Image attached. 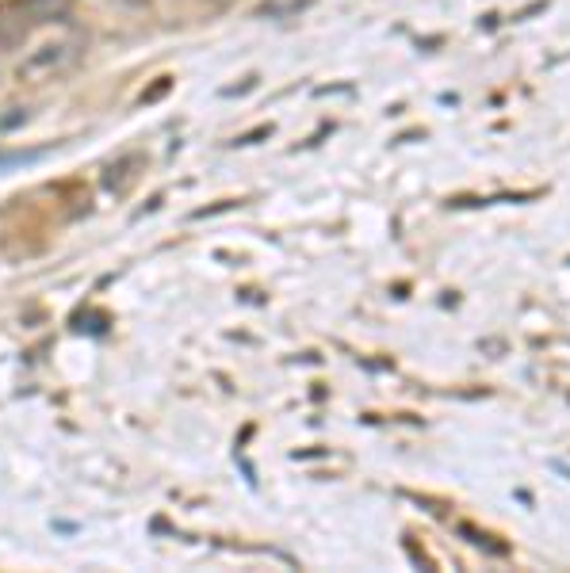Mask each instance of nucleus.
<instances>
[{"label": "nucleus", "instance_id": "nucleus-2", "mask_svg": "<svg viewBox=\"0 0 570 573\" xmlns=\"http://www.w3.org/2000/svg\"><path fill=\"white\" fill-rule=\"evenodd\" d=\"M314 0H257V8H253V16L257 20H295V16H303Z\"/></svg>", "mask_w": 570, "mask_h": 573}, {"label": "nucleus", "instance_id": "nucleus-3", "mask_svg": "<svg viewBox=\"0 0 570 573\" xmlns=\"http://www.w3.org/2000/svg\"><path fill=\"white\" fill-rule=\"evenodd\" d=\"M35 157H39V153H12V157L4 153V157H0V165H27V161H35Z\"/></svg>", "mask_w": 570, "mask_h": 573}, {"label": "nucleus", "instance_id": "nucleus-1", "mask_svg": "<svg viewBox=\"0 0 570 573\" xmlns=\"http://www.w3.org/2000/svg\"><path fill=\"white\" fill-rule=\"evenodd\" d=\"M77 54V46L73 39H54V43H43L27 62H23V77H46V73H54V69H62Z\"/></svg>", "mask_w": 570, "mask_h": 573}]
</instances>
